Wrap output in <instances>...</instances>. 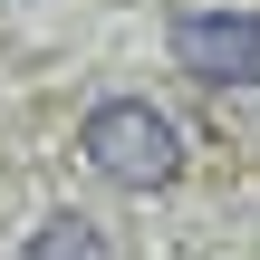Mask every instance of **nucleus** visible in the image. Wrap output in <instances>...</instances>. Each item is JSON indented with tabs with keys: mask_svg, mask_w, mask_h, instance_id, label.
Segmentation results:
<instances>
[{
	"mask_svg": "<svg viewBox=\"0 0 260 260\" xmlns=\"http://www.w3.org/2000/svg\"><path fill=\"white\" fill-rule=\"evenodd\" d=\"M77 145H87V164H96L106 183H125V193H164V183L183 174V135H174V116L145 106V96H106V106H87Z\"/></svg>",
	"mask_w": 260,
	"mask_h": 260,
	"instance_id": "1",
	"label": "nucleus"
},
{
	"mask_svg": "<svg viewBox=\"0 0 260 260\" xmlns=\"http://www.w3.org/2000/svg\"><path fill=\"white\" fill-rule=\"evenodd\" d=\"M164 48L203 87H260V10H174Z\"/></svg>",
	"mask_w": 260,
	"mask_h": 260,
	"instance_id": "2",
	"label": "nucleus"
},
{
	"mask_svg": "<svg viewBox=\"0 0 260 260\" xmlns=\"http://www.w3.org/2000/svg\"><path fill=\"white\" fill-rule=\"evenodd\" d=\"M19 260H106V232H96L87 212H48V222L19 241Z\"/></svg>",
	"mask_w": 260,
	"mask_h": 260,
	"instance_id": "3",
	"label": "nucleus"
}]
</instances>
